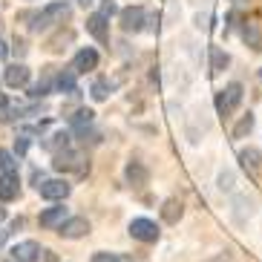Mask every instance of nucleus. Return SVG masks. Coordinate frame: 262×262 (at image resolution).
I'll return each mask as SVG.
<instances>
[{
  "instance_id": "f257e3e1",
  "label": "nucleus",
  "mask_w": 262,
  "mask_h": 262,
  "mask_svg": "<svg viewBox=\"0 0 262 262\" xmlns=\"http://www.w3.org/2000/svg\"><path fill=\"white\" fill-rule=\"evenodd\" d=\"M70 17V6L63 3V0H58V3H49V6L40 9V15L35 17V29L43 32V29H52L55 24H63Z\"/></svg>"
},
{
  "instance_id": "f03ea898",
  "label": "nucleus",
  "mask_w": 262,
  "mask_h": 262,
  "mask_svg": "<svg viewBox=\"0 0 262 262\" xmlns=\"http://www.w3.org/2000/svg\"><path fill=\"white\" fill-rule=\"evenodd\" d=\"M242 95H245V90H242L239 81H233V84H228L225 90H219V93H216V113H219V116H231L233 110L242 104Z\"/></svg>"
},
{
  "instance_id": "7ed1b4c3",
  "label": "nucleus",
  "mask_w": 262,
  "mask_h": 262,
  "mask_svg": "<svg viewBox=\"0 0 262 262\" xmlns=\"http://www.w3.org/2000/svg\"><path fill=\"white\" fill-rule=\"evenodd\" d=\"M118 20H121V29L127 32V35H136V32L147 29V12L141 6H127L118 12Z\"/></svg>"
},
{
  "instance_id": "20e7f679",
  "label": "nucleus",
  "mask_w": 262,
  "mask_h": 262,
  "mask_svg": "<svg viewBox=\"0 0 262 262\" xmlns=\"http://www.w3.org/2000/svg\"><path fill=\"white\" fill-rule=\"evenodd\" d=\"M242 40L254 52H262V12L245 17V24H242Z\"/></svg>"
},
{
  "instance_id": "39448f33",
  "label": "nucleus",
  "mask_w": 262,
  "mask_h": 262,
  "mask_svg": "<svg viewBox=\"0 0 262 262\" xmlns=\"http://www.w3.org/2000/svg\"><path fill=\"white\" fill-rule=\"evenodd\" d=\"M254 213H256V199H254V196L239 193V196H233V199H231V216H233V222L245 225Z\"/></svg>"
},
{
  "instance_id": "423d86ee",
  "label": "nucleus",
  "mask_w": 262,
  "mask_h": 262,
  "mask_svg": "<svg viewBox=\"0 0 262 262\" xmlns=\"http://www.w3.org/2000/svg\"><path fill=\"white\" fill-rule=\"evenodd\" d=\"M127 231H130L133 239H139V242H156V239H159V225H156L153 219H144V216L133 219Z\"/></svg>"
},
{
  "instance_id": "0eeeda50",
  "label": "nucleus",
  "mask_w": 262,
  "mask_h": 262,
  "mask_svg": "<svg viewBox=\"0 0 262 262\" xmlns=\"http://www.w3.org/2000/svg\"><path fill=\"white\" fill-rule=\"evenodd\" d=\"M38 190H40V196L49 199V202H61V199L70 196V185H67L63 179H47V182L38 185Z\"/></svg>"
},
{
  "instance_id": "6e6552de",
  "label": "nucleus",
  "mask_w": 262,
  "mask_h": 262,
  "mask_svg": "<svg viewBox=\"0 0 262 262\" xmlns=\"http://www.w3.org/2000/svg\"><path fill=\"white\" fill-rule=\"evenodd\" d=\"M84 156L81 153H75V150H67V147H63V150H58V153H55V170H78V173H84Z\"/></svg>"
},
{
  "instance_id": "1a4fd4ad",
  "label": "nucleus",
  "mask_w": 262,
  "mask_h": 262,
  "mask_svg": "<svg viewBox=\"0 0 262 262\" xmlns=\"http://www.w3.org/2000/svg\"><path fill=\"white\" fill-rule=\"evenodd\" d=\"M95 67H98V52H95L93 47H84V49H78L75 58H72V70L81 75V72H93Z\"/></svg>"
},
{
  "instance_id": "9d476101",
  "label": "nucleus",
  "mask_w": 262,
  "mask_h": 262,
  "mask_svg": "<svg viewBox=\"0 0 262 262\" xmlns=\"http://www.w3.org/2000/svg\"><path fill=\"white\" fill-rule=\"evenodd\" d=\"M107 20H110V17H104L101 12H95V15L86 17V32H90L98 43H107V40H110V24H107Z\"/></svg>"
},
{
  "instance_id": "9b49d317",
  "label": "nucleus",
  "mask_w": 262,
  "mask_h": 262,
  "mask_svg": "<svg viewBox=\"0 0 262 262\" xmlns=\"http://www.w3.org/2000/svg\"><path fill=\"white\" fill-rule=\"evenodd\" d=\"M58 233H61L63 239H81V236L90 233V222H86L84 216H72V219H67V222L61 225Z\"/></svg>"
},
{
  "instance_id": "f8f14e48",
  "label": "nucleus",
  "mask_w": 262,
  "mask_h": 262,
  "mask_svg": "<svg viewBox=\"0 0 262 262\" xmlns=\"http://www.w3.org/2000/svg\"><path fill=\"white\" fill-rule=\"evenodd\" d=\"M124 179L130 182V187H147V182H150V170H147L141 162H127V167H124Z\"/></svg>"
},
{
  "instance_id": "ddd939ff",
  "label": "nucleus",
  "mask_w": 262,
  "mask_h": 262,
  "mask_svg": "<svg viewBox=\"0 0 262 262\" xmlns=\"http://www.w3.org/2000/svg\"><path fill=\"white\" fill-rule=\"evenodd\" d=\"M38 256H40V245L35 239L17 242V245L12 248V259H17V262H38Z\"/></svg>"
},
{
  "instance_id": "4468645a",
  "label": "nucleus",
  "mask_w": 262,
  "mask_h": 262,
  "mask_svg": "<svg viewBox=\"0 0 262 262\" xmlns=\"http://www.w3.org/2000/svg\"><path fill=\"white\" fill-rule=\"evenodd\" d=\"M6 84L12 86V90H20V86H26L29 84V78H32V72H29V67L26 63H12L6 70Z\"/></svg>"
},
{
  "instance_id": "2eb2a0df",
  "label": "nucleus",
  "mask_w": 262,
  "mask_h": 262,
  "mask_svg": "<svg viewBox=\"0 0 262 262\" xmlns=\"http://www.w3.org/2000/svg\"><path fill=\"white\" fill-rule=\"evenodd\" d=\"M20 193V179L17 173H3L0 176V202H12Z\"/></svg>"
},
{
  "instance_id": "dca6fc26",
  "label": "nucleus",
  "mask_w": 262,
  "mask_h": 262,
  "mask_svg": "<svg viewBox=\"0 0 262 262\" xmlns=\"http://www.w3.org/2000/svg\"><path fill=\"white\" fill-rule=\"evenodd\" d=\"M63 222H67V208H63V205L47 208L40 213V228H61Z\"/></svg>"
},
{
  "instance_id": "f3484780",
  "label": "nucleus",
  "mask_w": 262,
  "mask_h": 262,
  "mask_svg": "<svg viewBox=\"0 0 262 262\" xmlns=\"http://www.w3.org/2000/svg\"><path fill=\"white\" fill-rule=\"evenodd\" d=\"M239 162L248 173H259L262 170V153L256 147H245V150H239Z\"/></svg>"
},
{
  "instance_id": "a211bd4d",
  "label": "nucleus",
  "mask_w": 262,
  "mask_h": 262,
  "mask_svg": "<svg viewBox=\"0 0 262 262\" xmlns=\"http://www.w3.org/2000/svg\"><path fill=\"white\" fill-rule=\"evenodd\" d=\"M182 213H185V205L179 199H164V205H162V219L167 225H176L179 219H182Z\"/></svg>"
},
{
  "instance_id": "6ab92c4d",
  "label": "nucleus",
  "mask_w": 262,
  "mask_h": 262,
  "mask_svg": "<svg viewBox=\"0 0 262 262\" xmlns=\"http://www.w3.org/2000/svg\"><path fill=\"white\" fill-rule=\"evenodd\" d=\"M228 63H231V55L225 52V49H219V47H210V72H225L228 70Z\"/></svg>"
},
{
  "instance_id": "aec40b11",
  "label": "nucleus",
  "mask_w": 262,
  "mask_h": 262,
  "mask_svg": "<svg viewBox=\"0 0 262 262\" xmlns=\"http://www.w3.org/2000/svg\"><path fill=\"white\" fill-rule=\"evenodd\" d=\"M254 124H256V116L254 113H245V116L236 121V127H233V139H245V136H251V133H254Z\"/></svg>"
},
{
  "instance_id": "412c9836",
  "label": "nucleus",
  "mask_w": 262,
  "mask_h": 262,
  "mask_svg": "<svg viewBox=\"0 0 262 262\" xmlns=\"http://www.w3.org/2000/svg\"><path fill=\"white\" fill-rule=\"evenodd\" d=\"M216 187H219V190L222 193H231L233 187H236V173H233V170H219V176H216Z\"/></svg>"
},
{
  "instance_id": "4be33fe9",
  "label": "nucleus",
  "mask_w": 262,
  "mask_h": 262,
  "mask_svg": "<svg viewBox=\"0 0 262 262\" xmlns=\"http://www.w3.org/2000/svg\"><path fill=\"white\" fill-rule=\"evenodd\" d=\"M93 116H95L93 110H78L75 118H72V127L84 133V127H90V124H93Z\"/></svg>"
},
{
  "instance_id": "5701e85b",
  "label": "nucleus",
  "mask_w": 262,
  "mask_h": 262,
  "mask_svg": "<svg viewBox=\"0 0 262 262\" xmlns=\"http://www.w3.org/2000/svg\"><path fill=\"white\" fill-rule=\"evenodd\" d=\"M75 75H78L75 70L61 72V75H58V90H61V93H75Z\"/></svg>"
},
{
  "instance_id": "b1692460",
  "label": "nucleus",
  "mask_w": 262,
  "mask_h": 262,
  "mask_svg": "<svg viewBox=\"0 0 262 262\" xmlns=\"http://www.w3.org/2000/svg\"><path fill=\"white\" fill-rule=\"evenodd\" d=\"M0 170H3V173H15L17 170L15 156L9 153V150H3V147H0Z\"/></svg>"
},
{
  "instance_id": "393cba45",
  "label": "nucleus",
  "mask_w": 262,
  "mask_h": 262,
  "mask_svg": "<svg viewBox=\"0 0 262 262\" xmlns=\"http://www.w3.org/2000/svg\"><path fill=\"white\" fill-rule=\"evenodd\" d=\"M107 95H110V84L104 81V78H98L93 84V98L95 101H107Z\"/></svg>"
},
{
  "instance_id": "a878e982",
  "label": "nucleus",
  "mask_w": 262,
  "mask_h": 262,
  "mask_svg": "<svg viewBox=\"0 0 262 262\" xmlns=\"http://www.w3.org/2000/svg\"><path fill=\"white\" fill-rule=\"evenodd\" d=\"M93 262H130V259H127V256H118V254H104V251H101V254H95V256H93Z\"/></svg>"
},
{
  "instance_id": "bb28decb",
  "label": "nucleus",
  "mask_w": 262,
  "mask_h": 262,
  "mask_svg": "<svg viewBox=\"0 0 262 262\" xmlns=\"http://www.w3.org/2000/svg\"><path fill=\"white\" fill-rule=\"evenodd\" d=\"M101 15H104V17H113V15H118V6H116V0H101Z\"/></svg>"
},
{
  "instance_id": "cd10ccee",
  "label": "nucleus",
  "mask_w": 262,
  "mask_h": 262,
  "mask_svg": "<svg viewBox=\"0 0 262 262\" xmlns=\"http://www.w3.org/2000/svg\"><path fill=\"white\" fill-rule=\"evenodd\" d=\"M205 262H231V254H228V251H222V254L210 256V259H205Z\"/></svg>"
},
{
  "instance_id": "c85d7f7f",
  "label": "nucleus",
  "mask_w": 262,
  "mask_h": 262,
  "mask_svg": "<svg viewBox=\"0 0 262 262\" xmlns=\"http://www.w3.org/2000/svg\"><path fill=\"white\" fill-rule=\"evenodd\" d=\"M147 24H150V26H147V29H150V32H159V17H150V20H147Z\"/></svg>"
},
{
  "instance_id": "c756f323",
  "label": "nucleus",
  "mask_w": 262,
  "mask_h": 262,
  "mask_svg": "<svg viewBox=\"0 0 262 262\" xmlns=\"http://www.w3.org/2000/svg\"><path fill=\"white\" fill-rule=\"evenodd\" d=\"M6 55H9V47H6V40H0V61H3Z\"/></svg>"
},
{
  "instance_id": "7c9ffc66",
  "label": "nucleus",
  "mask_w": 262,
  "mask_h": 262,
  "mask_svg": "<svg viewBox=\"0 0 262 262\" xmlns=\"http://www.w3.org/2000/svg\"><path fill=\"white\" fill-rule=\"evenodd\" d=\"M26 147H29V141L20 139V141H17V153H26Z\"/></svg>"
},
{
  "instance_id": "2f4dec72",
  "label": "nucleus",
  "mask_w": 262,
  "mask_h": 262,
  "mask_svg": "<svg viewBox=\"0 0 262 262\" xmlns=\"http://www.w3.org/2000/svg\"><path fill=\"white\" fill-rule=\"evenodd\" d=\"M6 104H9V101H6V95L0 93V110H6Z\"/></svg>"
},
{
  "instance_id": "473e14b6",
  "label": "nucleus",
  "mask_w": 262,
  "mask_h": 262,
  "mask_svg": "<svg viewBox=\"0 0 262 262\" xmlns=\"http://www.w3.org/2000/svg\"><path fill=\"white\" fill-rule=\"evenodd\" d=\"M3 242H6V231H0V245H3Z\"/></svg>"
},
{
  "instance_id": "72a5a7b5",
  "label": "nucleus",
  "mask_w": 262,
  "mask_h": 262,
  "mask_svg": "<svg viewBox=\"0 0 262 262\" xmlns=\"http://www.w3.org/2000/svg\"><path fill=\"white\" fill-rule=\"evenodd\" d=\"M3 216H6V210H3V208H0V219H3Z\"/></svg>"
},
{
  "instance_id": "f704fd0d",
  "label": "nucleus",
  "mask_w": 262,
  "mask_h": 262,
  "mask_svg": "<svg viewBox=\"0 0 262 262\" xmlns=\"http://www.w3.org/2000/svg\"><path fill=\"white\" fill-rule=\"evenodd\" d=\"M6 262H17V259H12V256H9V259H6Z\"/></svg>"
},
{
  "instance_id": "c9c22d12",
  "label": "nucleus",
  "mask_w": 262,
  "mask_h": 262,
  "mask_svg": "<svg viewBox=\"0 0 262 262\" xmlns=\"http://www.w3.org/2000/svg\"><path fill=\"white\" fill-rule=\"evenodd\" d=\"M259 81H262V70H259Z\"/></svg>"
},
{
  "instance_id": "e433bc0d",
  "label": "nucleus",
  "mask_w": 262,
  "mask_h": 262,
  "mask_svg": "<svg viewBox=\"0 0 262 262\" xmlns=\"http://www.w3.org/2000/svg\"><path fill=\"white\" fill-rule=\"evenodd\" d=\"M84 3H86V0H84Z\"/></svg>"
}]
</instances>
